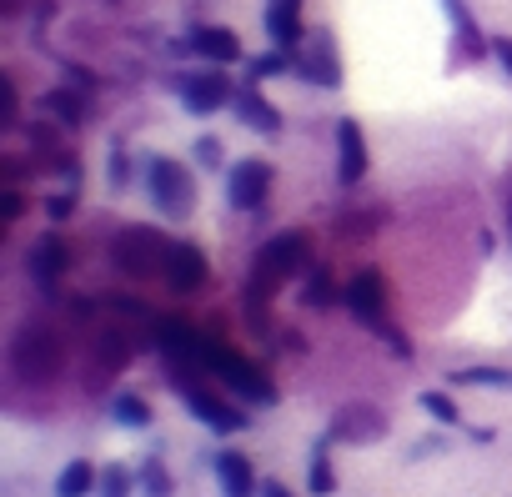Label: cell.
Listing matches in <instances>:
<instances>
[{
    "mask_svg": "<svg viewBox=\"0 0 512 497\" xmlns=\"http://www.w3.org/2000/svg\"><path fill=\"white\" fill-rule=\"evenodd\" d=\"M91 487H101V477H96V467H91L86 457L66 462V467H61V477H56V497H86Z\"/></svg>",
    "mask_w": 512,
    "mask_h": 497,
    "instance_id": "18",
    "label": "cell"
},
{
    "mask_svg": "<svg viewBox=\"0 0 512 497\" xmlns=\"http://www.w3.org/2000/svg\"><path fill=\"white\" fill-rule=\"evenodd\" d=\"M206 367H211L231 392H241V397L256 402V407H272V402H277L272 377H267V372H256L241 352H231V347H221V342H206Z\"/></svg>",
    "mask_w": 512,
    "mask_h": 497,
    "instance_id": "4",
    "label": "cell"
},
{
    "mask_svg": "<svg viewBox=\"0 0 512 497\" xmlns=\"http://www.w3.org/2000/svg\"><path fill=\"white\" fill-rule=\"evenodd\" d=\"M111 417L121 422V427H151V402L146 397H136V392H116L111 397Z\"/></svg>",
    "mask_w": 512,
    "mask_h": 497,
    "instance_id": "19",
    "label": "cell"
},
{
    "mask_svg": "<svg viewBox=\"0 0 512 497\" xmlns=\"http://www.w3.org/2000/svg\"><path fill=\"white\" fill-rule=\"evenodd\" d=\"M267 191H272V166H267L262 156H246V161H236V166H231L226 196H231V206H236V211H256V206L267 201Z\"/></svg>",
    "mask_w": 512,
    "mask_h": 497,
    "instance_id": "7",
    "label": "cell"
},
{
    "mask_svg": "<svg viewBox=\"0 0 512 497\" xmlns=\"http://www.w3.org/2000/svg\"><path fill=\"white\" fill-rule=\"evenodd\" d=\"M206 277H211V267H206V252H201V246H191V241H176L171 267H166V282H171V292H196Z\"/></svg>",
    "mask_w": 512,
    "mask_h": 497,
    "instance_id": "12",
    "label": "cell"
},
{
    "mask_svg": "<svg viewBox=\"0 0 512 497\" xmlns=\"http://www.w3.org/2000/svg\"><path fill=\"white\" fill-rule=\"evenodd\" d=\"M302 302H307V307H332V282H327V277H312L307 292H302Z\"/></svg>",
    "mask_w": 512,
    "mask_h": 497,
    "instance_id": "28",
    "label": "cell"
},
{
    "mask_svg": "<svg viewBox=\"0 0 512 497\" xmlns=\"http://www.w3.org/2000/svg\"><path fill=\"white\" fill-rule=\"evenodd\" d=\"M46 111H51L56 121H66V126H81V121H86V101H81L76 91H51V96H46Z\"/></svg>",
    "mask_w": 512,
    "mask_h": 497,
    "instance_id": "21",
    "label": "cell"
},
{
    "mask_svg": "<svg viewBox=\"0 0 512 497\" xmlns=\"http://www.w3.org/2000/svg\"><path fill=\"white\" fill-rule=\"evenodd\" d=\"M302 76H307V81H322V86H337V81H342V71H337L332 51H317V56L302 66Z\"/></svg>",
    "mask_w": 512,
    "mask_h": 497,
    "instance_id": "26",
    "label": "cell"
},
{
    "mask_svg": "<svg viewBox=\"0 0 512 497\" xmlns=\"http://www.w3.org/2000/svg\"><path fill=\"white\" fill-rule=\"evenodd\" d=\"M61 272H66V246H61V236L36 241V246H31V277H36L41 287H56Z\"/></svg>",
    "mask_w": 512,
    "mask_h": 497,
    "instance_id": "17",
    "label": "cell"
},
{
    "mask_svg": "<svg viewBox=\"0 0 512 497\" xmlns=\"http://www.w3.org/2000/svg\"><path fill=\"white\" fill-rule=\"evenodd\" d=\"M0 126H16V86L0 81Z\"/></svg>",
    "mask_w": 512,
    "mask_h": 497,
    "instance_id": "29",
    "label": "cell"
},
{
    "mask_svg": "<svg viewBox=\"0 0 512 497\" xmlns=\"http://www.w3.org/2000/svg\"><path fill=\"white\" fill-rule=\"evenodd\" d=\"M492 56H497V61H502V71L512 76V41H507V36H497V41H492Z\"/></svg>",
    "mask_w": 512,
    "mask_h": 497,
    "instance_id": "31",
    "label": "cell"
},
{
    "mask_svg": "<svg viewBox=\"0 0 512 497\" xmlns=\"http://www.w3.org/2000/svg\"><path fill=\"white\" fill-rule=\"evenodd\" d=\"M262 497H292V492H287L282 482H262Z\"/></svg>",
    "mask_w": 512,
    "mask_h": 497,
    "instance_id": "34",
    "label": "cell"
},
{
    "mask_svg": "<svg viewBox=\"0 0 512 497\" xmlns=\"http://www.w3.org/2000/svg\"><path fill=\"white\" fill-rule=\"evenodd\" d=\"M46 211H51V216H56V221H66V216H71V196H56V201H51V206H46Z\"/></svg>",
    "mask_w": 512,
    "mask_h": 497,
    "instance_id": "33",
    "label": "cell"
},
{
    "mask_svg": "<svg viewBox=\"0 0 512 497\" xmlns=\"http://www.w3.org/2000/svg\"><path fill=\"white\" fill-rule=\"evenodd\" d=\"M347 307H352V317H357V322H367V327L387 332V287H382V277H377V272H362V277L347 287Z\"/></svg>",
    "mask_w": 512,
    "mask_h": 497,
    "instance_id": "10",
    "label": "cell"
},
{
    "mask_svg": "<svg viewBox=\"0 0 512 497\" xmlns=\"http://www.w3.org/2000/svg\"><path fill=\"white\" fill-rule=\"evenodd\" d=\"M507 216H512V211H507Z\"/></svg>",
    "mask_w": 512,
    "mask_h": 497,
    "instance_id": "35",
    "label": "cell"
},
{
    "mask_svg": "<svg viewBox=\"0 0 512 497\" xmlns=\"http://www.w3.org/2000/svg\"><path fill=\"white\" fill-rule=\"evenodd\" d=\"M307 487H312L317 497H327V492H337V472H332V457H327V442H317V447H312V467H307Z\"/></svg>",
    "mask_w": 512,
    "mask_h": 497,
    "instance_id": "20",
    "label": "cell"
},
{
    "mask_svg": "<svg viewBox=\"0 0 512 497\" xmlns=\"http://www.w3.org/2000/svg\"><path fill=\"white\" fill-rule=\"evenodd\" d=\"M191 51L211 66H236L241 61V41L226 31V26H196L191 31Z\"/></svg>",
    "mask_w": 512,
    "mask_h": 497,
    "instance_id": "13",
    "label": "cell"
},
{
    "mask_svg": "<svg viewBox=\"0 0 512 497\" xmlns=\"http://www.w3.org/2000/svg\"><path fill=\"white\" fill-rule=\"evenodd\" d=\"M377 437H387V417L377 407H362V402L342 407L327 427V442H377Z\"/></svg>",
    "mask_w": 512,
    "mask_h": 497,
    "instance_id": "9",
    "label": "cell"
},
{
    "mask_svg": "<svg viewBox=\"0 0 512 497\" xmlns=\"http://www.w3.org/2000/svg\"><path fill=\"white\" fill-rule=\"evenodd\" d=\"M196 161H201V166H221V141H216V136H201V141H196Z\"/></svg>",
    "mask_w": 512,
    "mask_h": 497,
    "instance_id": "30",
    "label": "cell"
},
{
    "mask_svg": "<svg viewBox=\"0 0 512 497\" xmlns=\"http://www.w3.org/2000/svg\"><path fill=\"white\" fill-rule=\"evenodd\" d=\"M66 352H61V337L46 327V322H26L11 342V367L26 377V382H51L61 372Z\"/></svg>",
    "mask_w": 512,
    "mask_h": 497,
    "instance_id": "3",
    "label": "cell"
},
{
    "mask_svg": "<svg viewBox=\"0 0 512 497\" xmlns=\"http://www.w3.org/2000/svg\"><path fill=\"white\" fill-rule=\"evenodd\" d=\"M231 106H236V116H241L251 131H267V136H272V131H282V111H277L262 91H256V86H241Z\"/></svg>",
    "mask_w": 512,
    "mask_h": 497,
    "instance_id": "15",
    "label": "cell"
},
{
    "mask_svg": "<svg viewBox=\"0 0 512 497\" xmlns=\"http://www.w3.org/2000/svg\"><path fill=\"white\" fill-rule=\"evenodd\" d=\"M282 71H292V51H282V46L251 61V81H267V76H282Z\"/></svg>",
    "mask_w": 512,
    "mask_h": 497,
    "instance_id": "25",
    "label": "cell"
},
{
    "mask_svg": "<svg viewBox=\"0 0 512 497\" xmlns=\"http://www.w3.org/2000/svg\"><path fill=\"white\" fill-rule=\"evenodd\" d=\"M0 216H6V221H16V216H21V196H16V186H11L6 196H0Z\"/></svg>",
    "mask_w": 512,
    "mask_h": 497,
    "instance_id": "32",
    "label": "cell"
},
{
    "mask_svg": "<svg viewBox=\"0 0 512 497\" xmlns=\"http://www.w3.org/2000/svg\"><path fill=\"white\" fill-rule=\"evenodd\" d=\"M216 482H221V497H262L256 472L241 452H216Z\"/></svg>",
    "mask_w": 512,
    "mask_h": 497,
    "instance_id": "14",
    "label": "cell"
},
{
    "mask_svg": "<svg viewBox=\"0 0 512 497\" xmlns=\"http://www.w3.org/2000/svg\"><path fill=\"white\" fill-rule=\"evenodd\" d=\"M181 86V106L191 111V116H211V111H221L226 101H236V91H231V81L221 76V66L216 71H201V76H186V81H176Z\"/></svg>",
    "mask_w": 512,
    "mask_h": 497,
    "instance_id": "8",
    "label": "cell"
},
{
    "mask_svg": "<svg viewBox=\"0 0 512 497\" xmlns=\"http://www.w3.org/2000/svg\"><path fill=\"white\" fill-rule=\"evenodd\" d=\"M176 387H181V402H186V412L196 417V422H206L211 432H241L246 427V412L241 407H231V402H221L216 392H206V387H196L186 372H176Z\"/></svg>",
    "mask_w": 512,
    "mask_h": 497,
    "instance_id": "6",
    "label": "cell"
},
{
    "mask_svg": "<svg viewBox=\"0 0 512 497\" xmlns=\"http://www.w3.org/2000/svg\"><path fill=\"white\" fill-rule=\"evenodd\" d=\"M131 487H136V477H131L121 462H111V467L101 472V497H131Z\"/></svg>",
    "mask_w": 512,
    "mask_h": 497,
    "instance_id": "27",
    "label": "cell"
},
{
    "mask_svg": "<svg viewBox=\"0 0 512 497\" xmlns=\"http://www.w3.org/2000/svg\"><path fill=\"white\" fill-rule=\"evenodd\" d=\"M452 382H462V387H512V372L507 367H462V372H452Z\"/></svg>",
    "mask_w": 512,
    "mask_h": 497,
    "instance_id": "22",
    "label": "cell"
},
{
    "mask_svg": "<svg viewBox=\"0 0 512 497\" xmlns=\"http://www.w3.org/2000/svg\"><path fill=\"white\" fill-rule=\"evenodd\" d=\"M307 257H312V246H307V236L302 231H282V236H272L262 252H256V262H251V277H246V302L262 312L267 307V297H277L302 267H307Z\"/></svg>",
    "mask_w": 512,
    "mask_h": 497,
    "instance_id": "1",
    "label": "cell"
},
{
    "mask_svg": "<svg viewBox=\"0 0 512 497\" xmlns=\"http://www.w3.org/2000/svg\"><path fill=\"white\" fill-rule=\"evenodd\" d=\"M422 412L437 417L442 427H457V422H462V412H457V402H452L447 392H422Z\"/></svg>",
    "mask_w": 512,
    "mask_h": 497,
    "instance_id": "24",
    "label": "cell"
},
{
    "mask_svg": "<svg viewBox=\"0 0 512 497\" xmlns=\"http://www.w3.org/2000/svg\"><path fill=\"white\" fill-rule=\"evenodd\" d=\"M171 252H176V241H166V236L151 231V226H126V231L111 241L116 267L131 272V277H166Z\"/></svg>",
    "mask_w": 512,
    "mask_h": 497,
    "instance_id": "2",
    "label": "cell"
},
{
    "mask_svg": "<svg viewBox=\"0 0 512 497\" xmlns=\"http://www.w3.org/2000/svg\"><path fill=\"white\" fill-rule=\"evenodd\" d=\"M267 31H272V41L282 46V51H292L297 41H302V0H277V6L267 11Z\"/></svg>",
    "mask_w": 512,
    "mask_h": 497,
    "instance_id": "16",
    "label": "cell"
},
{
    "mask_svg": "<svg viewBox=\"0 0 512 497\" xmlns=\"http://www.w3.org/2000/svg\"><path fill=\"white\" fill-rule=\"evenodd\" d=\"M337 176H342V186H357L362 176H367V136H362V121H352V116H342V126H337Z\"/></svg>",
    "mask_w": 512,
    "mask_h": 497,
    "instance_id": "11",
    "label": "cell"
},
{
    "mask_svg": "<svg viewBox=\"0 0 512 497\" xmlns=\"http://www.w3.org/2000/svg\"><path fill=\"white\" fill-rule=\"evenodd\" d=\"M146 181H151V201L161 206V216L181 221V216L191 211V201H196V181H191V171H186L181 161H171V156L151 161Z\"/></svg>",
    "mask_w": 512,
    "mask_h": 497,
    "instance_id": "5",
    "label": "cell"
},
{
    "mask_svg": "<svg viewBox=\"0 0 512 497\" xmlns=\"http://www.w3.org/2000/svg\"><path fill=\"white\" fill-rule=\"evenodd\" d=\"M141 492L146 497H171V472L161 467V457H146L141 462Z\"/></svg>",
    "mask_w": 512,
    "mask_h": 497,
    "instance_id": "23",
    "label": "cell"
}]
</instances>
